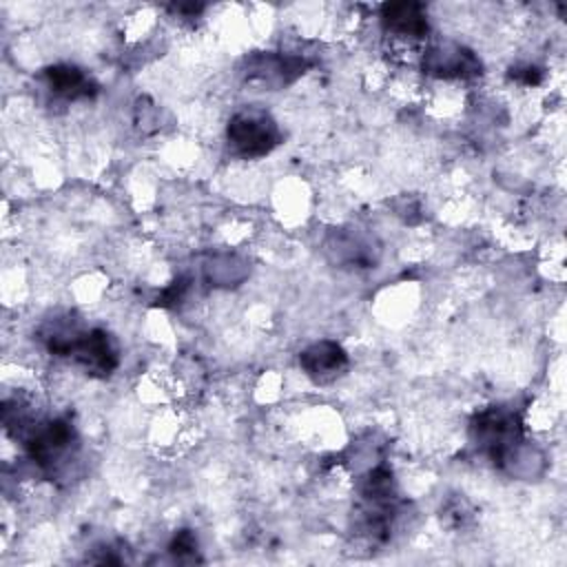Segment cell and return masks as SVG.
Returning <instances> with one entry per match:
<instances>
[{
	"label": "cell",
	"mask_w": 567,
	"mask_h": 567,
	"mask_svg": "<svg viewBox=\"0 0 567 567\" xmlns=\"http://www.w3.org/2000/svg\"><path fill=\"white\" fill-rule=\"evenodd\" d=\"M18 434L22 436V445H24L29 458L40 470H47V472H53L66 458H71V452L78 443L75 427L64 416L44 419V421H35V423H31V419H27L18 427Z\"/></svg>",
	"instance_id": "1"
},
{
	"label": "cell",
	"mask_w": 567,
	"mask_h": 567,
	"mask_svg": "<svg viewBox=\"0 0 567 567\" xmlns=\"http://www.w3.org/2000/svg\"><path fill=\"white\" fill-rule=\"evenodd\" d=\"M470 434L478 452L485 454L494 465H498L516 445L525 441L518 414L503 405L481 410L470 423Z\"/></svg>",
	"instance_id": "2"
},
{
	"label": "cell",
	"mask_w": 567,
	"mask_h": 567,
	"mask_svg": "<svg viewBox=\"0 0 567 567\" xmlns=\"http://www.w3.org/2000/svg\"><path fill=\"white\" fill-rule=\"evenodd\" d=\"M226 140L235 155L244 159H257L268 155L279 144L281 131L268 111L246 106L228 120Z\"/></svg>",
	"instance_id": "3"
},
{
	"label": "cell",
	"mask_w": 567,
	"mask_h": 567,
	"mask_svg": "<svg viewBox=\"0 0 567 567\" xmlns=\"http://www.w3.org/2000/svg\"><path fill=\"white\" fill-rule=\"evenodd\" d=\"M306 69H308V62L299 55L264 51V53H252L244 60L241 75L248 84L277 91L299 80L306 73Z\"/></svg>",
	"instance_id": "4"
},
{
	"label": "cell",
	"mask_w": 567,
	"mask_h": 567,
	"mask_svg": "<svg viewBox=\"0 0 567 567\" xmlns=\"http://www.w3.org/2000/svg\"><path fill=\"white\" fill-rule=\"evenodd\" d=\"M421 66L427 75L439 80H467L483 71L478 55L452 40L436 42L423 51Z\"/></svg>",
	"instance_id": "5"
},
{
	"label": "cell",
	"mask_w": 567,
	"mask_h": 567,
	"mask_svg": "<svg viewBox=\"0 0 567 567\" xmlns=\"http://www.w3.org/2000/svg\"><path fill=\"white\" fill-rule=\"evenodd\" d=\"M323 252L341 268H372L379 261V244L359 228L332 230L323 241Z\"/></svg>",
	"instance_id": "6"
},
{
	"label": "cell",
	"mask_w": 567,
	"mask_h": 567,
	"mask_svg": "<svg viewBox=\"0 0 567 567\" xmlns=\"http://www.w3.org/2000/svg\"><path fill=\"white\" fill-rule=\"evenodd\" d=\"M71 357L86 370V374L93 377H109L120 363L117 346L102 328L82 330Z\"/></svg>",
	"instance_id": "7"
},
{
	"label": "cell",
	"mask_w": 567,
	"mask_h": 567,
	"mask_svg": "<svg viewBox=\"0 0 567 567\" xmlns=\"http://www.w3.org/2000/svg\"><path fill=\"white\" fill-rule=\"evenodd\" d=\"M299 365L315 383H330L346 372L348 354L337 341L321 339L301 350Z\"/></svg>",
	"instance_id": "8"
},
{
	"label": "cell",
	"mask_w": 567,
	"mask_h": 567,
	"mask_svg": "<svg viewBox=\"0 0 567 567\" xmlns=\"http://www.w3.org/2000/svg\"><path fill=\"white\" fill-rule=\"evenodd\" d=\"M379 18L383 29L399 38L421 40L430 31L427 11L421 2H385Z\"/></svg>",
	"instance_id": "9"
},
{
	"label": "cell",
	"mask_w": 567,
	"mask_h": 567,
	"mask_svg": "<svg viewBox=\"0 0 567 567\" xmlns=\"http://www.w3.org/2000/svg\"><path fill=\"white\" fill-rule=\"evenodd\" d=\"M42 78L47 82V89L64 100H86L93 97L97 91L93 78L75 64H51L42 71Z\"/></svg>",
	"instance_id": "10"
},
{
	"label": "cell",
	"mask_w": 567,
	"mask_h": 567,
	"mask_svg": "<svg viewBox=\"0 0 567 567\" xmlns=\"http://www.w3.org/2000/svg\"><path fill=\"white\" fill-rule=\"evenodd\" d=\"M250 264L235 252H217L204 261V279L213 288H235L246 281Z\"/></svg>",
	"instance_id": "11"
},
{
	"label": "cell",
	"mask_w": 567,
	"mask_h": 567,
	"mask_svg": "<svg viewBox=\"0 0 567 567\" xmlns=\"http://www.w3.org/2000/svg\"><path fill=\"white\" fill-rule=\"evenodd\" d=\"M168 551L175 556V560L179 563H190V560H197V538L190 529H179L171 545H168Z\"/></svg>",
	"instance_id": "12"
},
{
	"label": "cell",
	"mask_w": 567,
	"mask_h": 567,
	"mask_svg": "<svg viewBox=\"0 0 567 567\" xmlns=\"http://www.w3.org/2000/svg\"><path fill=\"white\" fill-rule=\"evenodd\" d=\"M190 290V279L188 277H177L166 290H162V295L157 297L159 306H179L186 295Z\"/></svg>",
	"instance_id": "13"
},
{
	"label": "cell",
	"mask_w": 567,
	"mask_h": 567,
	"mask_svg": "<svg viewBox=\"0 0 567 567\" xmlns=\"http://www.w3.org/2000/svg\"><path fill=\"white\" fill-rule=\"evenodd\" d=\"M509 75H512V80H516L520 84H527V86H534V84H538L543 80V71L538 66H534V64L516 66V69H512Z\"/></svg>",
	"instance_id": "14"
},
{
	"label": "cell",
	"mask_w": 567,
	"mask_h": 567,
	"mask_svg": "<svg viewBox=\"0 0 567 567\" xmlns=\"http://www.w3.org/2000/svg\"><path fill=\"white\" fill-rule=\"evenodd\" d=\"M175 13H188V16H197L204 7L202 4H173L171 7Z\"/></svg>",
	"instance_id": "15"
}]
</instances>
